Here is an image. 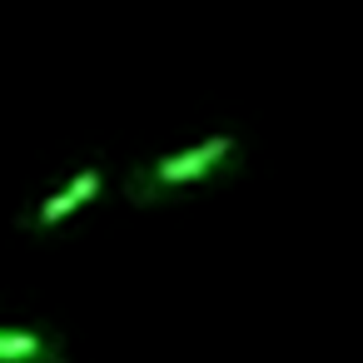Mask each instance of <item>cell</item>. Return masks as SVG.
Returning a JSON list of instances; mask_svg holds the SVG:
<instances>
[{"label":"cell","mask_w":363,"mask_h":363,"mask_svg":"<svg viewBox=\"0 0 363 363\" xmlns=\"http://www.w3.org/2000/svg\"><path fill=\"white\" fill-rule=\"evenodd\" d=\"M234 155V135H214V140H199L194 150H179L160 164H150L140 179H130V194L135 199H150L160 189H184V184H199L204 174H214L224 160Z\"/></svg>","instance_id":"cell-1"},{"label":"cell","mask_w":363,"mask_h":363,"mask_svg":"<svg viewBox=\"0 0 363 363\" xmlns=\"http://www.w3.org/2000/svg\"><path fill=\"white\" fill-rule=\"evenodd\" d=\"M100 184H105V179H100V169H80L65 189H55V194L35 209V229H55L60 219H70L80 204H90V199L100 194Z\"/></svg>","instance_id":"cell-2"},{"label":"cell","mask_w":363,"mask_h":363,"mask_svg":"<svg viewBox=\"0 0 363 363\" xmlns=\"http://www.w3.org/2000/svg\"><path fill=\"white\" fill-rule=\"evenodd\" d=\"M0 363H60V348L45 333L0 328Z\"/></svg>","instance_id":"cell-3"}]
</instances>
